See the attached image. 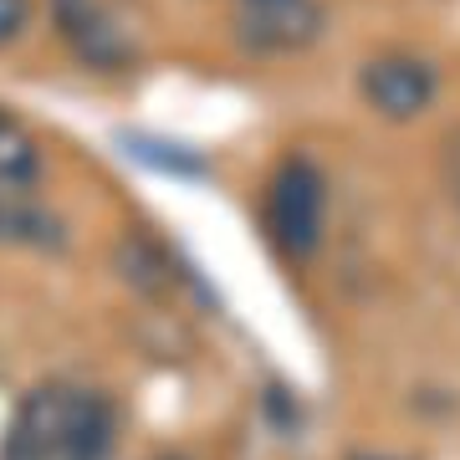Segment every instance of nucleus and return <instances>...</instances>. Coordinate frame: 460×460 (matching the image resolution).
<instances>
[{
  "label": "nucleus",
  "instance_id": "obj_1",
  "mask_svg": "<svg viewBox=\"0 0 460 460\" xmlns=\"http://www.w3.org/2000/svg\"><path fill=\"white\" fill-rule=\"evenodd\" d=\"M113 399L47 378L16 399L0 435V460H113Z\"/></svg>",
  "mask_w": 460,
  "mask_h": 460
},
{
  "label": "nucleus",
  "instance_id": "obj_3",
  "mask_svg": "<svg viewBox=\"0 0 460 460\" xmlns=\"http://www.w3.org/2000/svg\"><path fill=\"white\" fill-rule=\"evenodd\" d=\"M358 93L378 118L410 123V118H420L429 102H435L440 72H435V62L420 57V51H378V57H368V62L358 66Z\"/></svg>",
  "mask_w": 460,
  "mask_h": 460
},
{
  "label": "nucleus",
  "instance_id": "obj_6",
  "mask_svg": "<svg viewBox=\"0 0 460 460\" xmlns=\"http://www.w3.org/2000/svg\"><path fill=\"white\" fill-rule=\"evenodd\" d=\"M41 174H47V154L36 133L11 108H0V195H36Z\"/></svg>",
  "mask_w": 460,
  "mask_h": 460
},
{
  "label": "nucleus",
  "instance_id": "obj_11",
  "mask_svg": "<svg viewBox=\"0 0 460 460\" xmlns=\"http://www.w3.org/2000/svg\"><path fill=\"white\" fill-rule=\"evenodd\" d=\"M363 460H389V456H363Z\"/></svg>",
  "mask_w": 460,
  "mask_h": 460
},
{
  "label": "nucleus",
  "instance_id": "obj_5",
  "mask_svg": "<svg viewBox=\"0 0 460 460\" xmlns=\"http://www.w3.org/2000/svg\"><path fill=\"white\" fill-rule=\"evenodd\" d=\"M328 31V11L317 0H251L235 11V41L256 57H292Z\"/></svg>",
  "mask_w": 460,
  "mask_h": 460
},
{
  "label": "nucleus",
  "instance_id": "obj_4",
  "mask_svg": "<svg viewBox=\"0 0 460 460\" xmlns=\"http://www.w3.org/2000/svg\"><path fill=\"white\" fill-rule=\"evenodd\" d=\"M51 26L72 47V57L93 72H123L138 57L128 26L102 0H51Z\"/></svg>",
  "mask_w": 460,
  "mask_h": 460
},
{
  "label": "nucleus",
  "instance_id": "obj_7",
  "mask_svg": "<svg viewBox=\"0 0 460 460\" xmlns=\"http://www.w3.org/2000/svg\"><path fill=\"white\" fill-rule=\"evenodd\" d=\"M66 241L62 220L36 195H0V246H36L57 251Z\"/></svg>",
  "mask_w": 460,
  "mask_h": 460
},
{
  "label": "nucleus",
  "instance_id": "obj_10",
  "mask_svg": "<svg viewBox=\"0 0 460 460\" xmlns=\"http://www.w3.org/2000/svg\"><path fill=\"white\" fill-rule=\"evenodd\" d=\"M154 460H190V456H174V450H169V456H154Z\"/></svg>",
  "mask_w": 460,
  "mask_h": 460
},
{
  "label": "nucleus",
  "instance_id": "obj_12",
  "mask_svg": "<svg viewBox=\"0 0 460 460\" xmlns=\"http://www.w3.org/2000/svg\"><path fill=\"white\" fill-rule=\"evenodd\" d=\"M241 5H251V0H241Z\"/></svg>",
  "mask_w": 460,
  "mask_h": 460
},
{
  "label": "nucleus",
  "instance_id": "obj_2",
  "mask_svg": "<svg viewBox=\"0 0 460 460\" xmlns=\"http://www.w3.org/2000/svg\"><path fill=\"white\" fill-rule=\"evenodd\" d=\"M266 235L287 261L307 266L328 235V174L307 154H287L266 180Z\"/></svg>",
  "mask_w": 460,
  "mask_h": 460
},
{
  "label": "nucleus",
  "instance_id": "obj_8",
  "mask_svg": "<svg viewBox=\"0 0 460 460\" xmlns=\"http://www.w3.org/2000/svg\"><path fill=\"white\" fill-rule=\"evenodd\" d=\"M26 26H31V0H0V51L21 41Z\"/></svg>",
  "mask_w": 460,
  "mask_h": 460
},
{
  "label": "nucleus",
  "instance_id": "obj_9",
  "mask_svg": "<svg viewBox=\"0 0 460 460\" xmlns=\"http://www.w3.org/2000/svg\"><path fill=\"white\" fill-rule=\"evenodd\" d=\"M445 180H450V195H456V205H460V133L445 144Z\"/></svg>",
  "mask_w": 460,
  "mask_h": 460
}]
</instances>
